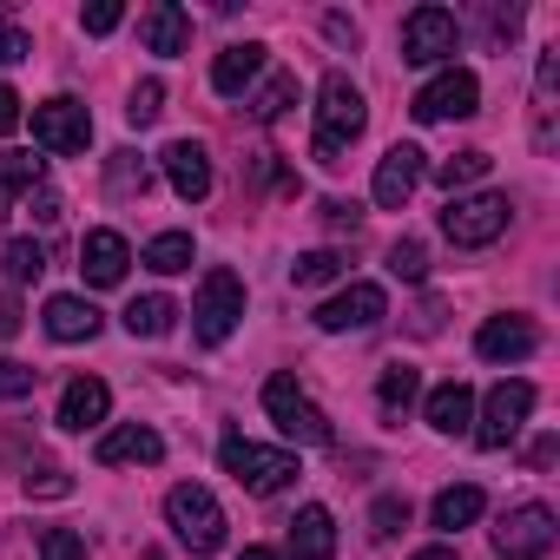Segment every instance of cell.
Listing matches in <instances>:
<instances>
[{
    "label": "cell",
    "instance_id": "e575fe53",
    "mask_svg": "<svg viewBox=\"0 0 560 560\" xmlns=\"http://www.w3.org/2000/svg\"><path fill=\"white\" fill-rule=\"evenodd\" d=\"M159 113H165V86H159V80H139L132 100H126V119H132V126H152Z\"/></svg>",
    "mask_w": 560,
    "mask_h": 560
},
{
    "label": "cell",
    "instance_id": "52a82bcc",
    "mask_svg": "<svg viewBox=\"0 0 560 560\" xmlns=\"http://www.w3.org/2000/svg\"><path fill=\"white\" fill-rule=\"evenodd\" d=\"M481 106V80L468 73V67H442L416 100H409V113L422 119V126H442V119H468Z\"/></svg>",
    "mask_w": 560,
    "mask_h": 560
},
{
    "label": "cell",
    "instance_id": "ba28073f",
    "mask_svg": "<svg viewBox=\"0 0 560 560\" xmlns=\"http://www.w3.org/2000/svg\"><path fill=\"white\" fill-rule=\"evenodd\" d=\"M527 416H534V383H494L488 402H481L475 442H481V448H508V442L527 429Z\"/></svg>",
    "mask_w": 560,
    "mask_h": 560
},
{
    "label": "cell",
    "instance_id": "d590c367",
    "mask_svg": "<svg viewBox=\"0 0 560 560\" xmlns=\"http://www.w3.org/2000/svg\"><path fill=\"white\" fill-rule=\"evenodd\" d=\"M402 527H409V501H402V494H383V501L370 508V534L389 540V534H402Z\"/></svg>",
    "mask_w": 560,
    "mask_h": 560
},
{
    "label": "cell",
    "instance_id": "8fae6325",
    "mask_svg": "<svg viewBox=\"0 0 560 560\" xmlns=\"http://www.w3.org/2000/svg\"><path fill=\"white\" fill-rule=\"evenodd\" d=\"M553 534H560V527H553V508L527 501V508L501 514V527H494V547H501V560H547Z\"/></svg>",
    "mask_w": 560,
    "mask_h": 560
},
{
    "label": "cell",
    "instance_id": "9a60e30c",
    "mask_svg": "<svg viewBox=\"0 0 560 560\" xmlns=\"http://www.w3.org/2000/svg\"><path fill=\"white\" fill-rule=\"evenodd\" d=\"M475 350L488 357V363H521V357H534L540 350V330H534V317H488L481 330H475Z\"/></svg>",
    "mask_w": 560,
    "mask_h": 560
},
{
    "label": "cell",
    "instance_id": "836d02e7",
    "mask_svg": "<svg viewBox=\"0 0 560 560\" xmlns=\"http://www.w3.org/2000/svg\"><path fill=\"white\" fill-rule=\"evenodd\" d=\"M291 100H298V80H291V73H277V80L257 93V106H250V113L270 126V119H284V106H291Z\"/></svg>",
    "mask_w": 560,
    "mask_h": 560
},
{
    "label": "cell",
    "instance_id": "7c38bea8",
    "mask_svg": "<svg viewBox=\"0 0 560 560\" xmlns=\"http://www.w3.org/2000/svg\"><path fill=\"white\" fill-rule=\"evenodd\" d=\"M383 311H389V291H383V284H350V291H337L330 304H317V330H330V337L370 330Z\"/></svg>",
    "mask_w": 560,
    "mask_h": 560
},
{
    "label": "cell",
    "instance_id": "f546056e",
    "mask_svg": "<svg viewBox=\"0 0 560 560\" xmlns=\"http://www.w3.org/2000/svg\"><path fill=\"white\" fill-rule=\"evenodd\" d=\"M488 165H494L488 152H455V159H442V165H435V178H442L448 191H462V185H475V178H488Z\"/></svg>",
    "mask_w": 560,
    "mask_h": 560
},
{
    "label": "cell",
    "instance_id": "4fadbf2b",
    "mask_svg": "<svg viewBox=\"0 0 560 560\" xmlns=\"http://www.w3.org/2000/svg\"><path fill=\"white\" fill-rule=\"evenodd\" d=\"M422 145H389L383 159H376V205L383 211H402L409 198H416V185H422Z\"/></svg>",
    "mask_w": 560,
    "mask_h": 560
},
{
    "label": "cell",
    "instance_id": "9c48e42d",
    "mask_svg": "<svg viewBox=\"0 0 560 560\" xmlns=\"http://www.w3.org/2000/svg\"><path fill=\"white\" fill-rule=\"evenodd\" d=\"M455 40H462V27H455L448 8H416V14L402 21V60H409V67H442V60L455 54Z\"/></svg>",
    "mask_w": 560,
    "mask_h": 560
},
{
    "label": "cell",
    "instance_id": "4dcf8cb0",
    "mask_svg": "<svg viewBox=\"0 0 560 560\" xmlns=\"http://www.w3.org/2000/svg\"><path fill=\"white\" fill-rule=\"evenodd\" d=\"M40 270H47V250H40L34 237H14V244H8V277H14V284H34Z\"/></svg>",
    "mask_w": 560,
    "mask_h": 560
},
{
    "label": "cell",
    "instance_id": "7dc6e473",
    "mask_svg": "<svg viewBox=\"0 0 560 560\" xmlns=\"http://www.w3.org/2000/svg\"><path fill=\"white\" fill-rule=\"evenodd\" d=\"M237 560H277V553H270V547H244Z\"/></svg>",
    "mask_w": 560,
    "mask_h": 560
},
{
    "label": "cell",
    "instance_id": "44dd1931",
    "mask_svg": "<svg viewBox=\"0 0 560 560\" xmlns=\"http://www.w3.org/2000/svg\"><path fill=\"white\" fill-rule=\"evenodd\" d=\"M291 560H337V521H330V508H298V521H291Z\"/></svg>",
    "mask_w": 560,
    "mask_h": 560
},
{
    "label": "cell",
    "instance_id": "7a4b0ae2",
    "mask_svg": "<svg viewBox=\"0 0 560 560\" xmlns=\"http://www.w3.org/2000/svg\"><path fill=\"white\" fill-rule=\"evenodd\" d=\"M218 462H224V475H231L237 488H250V494H284V488L304 475L291 448H264V442H244V435H224V442H218Z\"/></svg>",
    "mask_w": 560,
    "mask_h": 560
},
{
    "label": "cell",
    "instance_id": "2e32d148",
    "mask_svg": "<svg viewBox=\"0 0 560 560\" xmlns=\"http://www.w3.org/2000/svg\"><path fill=\"white\" fill-rule=\"evenodd\" d=\"M126 264H132V244H126L119 231H86V237H80V270H86V284H100V291L126 284Z\"/></svg>",
    "mask_w": 560,
    "mask_h": 560
},
{
    "label": "cell",
    "instance_id": "7bdbcfd3",
    "mask_svg": "<svg viewBox=\"0 0 560 560\" xmlns=\"http://www.w3.org/2000/svg\"><path fill=\"white\" fill-rule=\"evenodd\" d=\"M27 211H34L40 224H54V218H60V198H54V191L40 185V191H27Z\"/></svg>",
    "mask_w": 560,
    "mask_h": 560
},
{
    "label": "cell",
    "instance_id": "ab89813d",
    "mask_svg": "<svg viewBox=\"0 0 560 560\" xmlns=\"http://www.w3.org/2000/svg\"><path fill=\"white\" fill-rule=\"evenodd\" d=\"M14 60H27V34L0 21V67H14Z\"/></svg>",
    "mask_w": 560,
    "mask_h": 560
},
{
    "label": "cell",
    "instance_id": "ffe728a7",
    "mask_svg": "<svg viewBox=\"0 0 560 560\" xmlns=\"http://www.w3.org/2000/svg\"><path fill=\"white\" fill-rule=\"evenodd\" d=\"M40 324H47V337H54V343H93V337H100V311H93L86 298H73V291L47 298Z\"/></svg>",
    "mask_w": 560,
    "mask_h": 560
},
{
    "label": "cell",
    "instance_id": "d6986e66",
    "mask_svg": "<svg viewBox=\"0 0 560 560\" xmlns=\"http://www.w3.org/2000/svg\"><path fill=\"white\" fill-rule=\"evenodd\" d=\"M100 468H126V462H159L165 455V435L159 429H145V422H119V429H106L100 435Z\"/></svg>",
    "mask_w": 560,
    "mask_h": 560
},
{
    "label": "cell",
    "instance_id": "74e56055",
    "mask_svg": "<svg viewBox=\"0 0 560 560\" xmlns=\"http://www.w3.org/2000/svg\"><path fill=\"white\" fill-rule=\"evenodd\" d=\"M34 363H0V402H21V396H34Z\"/></svg>",
    "mask_w": 560,
    "mask_h": 560
},
{
    "label": "cell",
    "instance_id": "f1b7e54d",
    "mask_svg": "<svg viewBox=\"0 0 560 560\" xmlns=\"http://www.w3.org/2000/svg\"><path fill=\"white\" fill-rule=\"evenodd\" d=\"M40 191V159L34 152H8L0 159V198H27Z\"/></svg>",
    "mask_w": 560,
    "mask_h": 560
},
{
    "label": "cell",
    "instance_id": "d4e9b609",
    "mask_svg": "<svg viewBox=\"0 0 560 560\" xmlns=\"http://www.w3.org/2000/svg\"><path fill=\"white\" fill-rule=\"evenodd\" d=\"M191 257H198L191 231H159V237L145 244V270H159V277H178V270H191Z\"/></svg>",
    "mask_w": 560,
    "mask_h": 560
},
{
    "label": "cell",
    "instance_id": "8992f818",
    "mask_svg": "<svg viewBox=\"0 0 560 560\" xmlns=\"http://www.w3.org/2000/svg\"><path fill=\"white\" fill-rule=\"evenodd\" d=\"M508 198L501 191H475V198H448V211H442V237L455 244V250H481V244H494L501 231H508Z\"/></svg>",
    "mask_w": 560,
    "mask_h": 560
},
{
    "label": "cell",
    "instance_id": "bcb514c9",
    "mask_svg": "<svg viewBox=\"0 0 560 560\" xmlns=\"http://www.w3.org/2000/svg\"><path fill=\"white\" fill-rule=\"evenodd\" d=\"M416 560H462V553H455V547H422Z\"/></svg>",
    "mask_w": 560,
    "mask_h": 560
},
{
    "label": "cell",
    "instance_id": "30bf717a",
    "mask_svg": "<svg viewBox=\"0 0 560 560\" xmlns=\"http://www.w3.org/2000/svg\"><path fill=\"white\" fill-rule=\"evenodd\" d=\"M34 139H40L47 152H86V145H93V113H86L80 100L54 93V100L34 106Z\"/></svg>",
    "mask_w": 560,
    "mask_h": 560
},
{
    "label": "cell",
    "instance_id": "8d00e7d4",
    "mask_svg": "<svg viewBox=\"0 0 560 560\" xmlns=\"http://www.w3.org/2000/svg\"><path fill=\"white\" fill-rule=\"evenodd\" d=\"M40 560H86V534H73V527H47V534H40Z\"/></svg>",
    "mask_w": 560,
    "mask_h": 560
},
{
    "label": "cell",
    "instance_id": "ee69618b",
    "mask_svg": "<svg viewBox=\"0 0 560 560\" xmlns=\"http://www.w3.org/2000/svg\"><path fill=\"white\" fill-rule=\"evenodd\" d=\"M21 330V304L14 298H0V337H14Z\"/></svg>",
    "mask_w": 560,
    "mask_h": 560
},
{
    "label": "cell",
    "instance_id": "6da1fadb",
    "mask_svg": "<svg viewBox=\"0 0 560 560\" xmlns=\"http://www.w3.org/2000/svg\"><path fill=\"white\" fill-rule=\"evenodd\" d=\"M363 126H370V106H363L357 80L350 73H324V86H317V159L337 165L363 139Z\"/></svg>",
    "mask_w": 560,
    "mask_h": 560
},
{
    "label": "cell",
    "instance_id": "603a6c76",
    "mask_svg": "<svg viewBox=\"0 0 560 560\" xmlns=\"http://www.w3.org/2000/svg\"><path fill=\"white\" fill-rule=\"evenodd\" d=\"M422 416H429V429H442V435H462V429L475 422V389H468V383H442V389H429Z\"/></svg>",
    "mask_w": 560,
    "mask_h": 560
},
{
    "label": "cell",
    "instance_id": "7402d4cb",
    "mask_svg": "<svg viewBox=\"0 0 560 560\" xmlns=\"http://www.w3.org/2000/svg\"><path fill=\"white\" fill-rule=\"evenodd\" d=\"M257 73H264V47H257V40H244V47H224V54L211 60V86H218L224 100H237V93H244Z\"/></svg>",
    "mask_w": 560,
    "mask_h": 560
},
{
    "label": "cell",
    "instance_id": "ac0fdd59",
    "mask_svg": "<svg viewBox=\"0 0 560 560\" xmlns=\"http://www.w3.org/2000/svg\"><path fill=\"white\" fill-rule=\"evenodd\" d=\"M106 409H113V389H106L100 376H73L67 396H60V416H54V422H60L67 435H86V429L106 422Z\"/></svg>",
    "mask_w": 560,
    "mask_h": 560
},
{
    "label": "cell",
    "instance_id": "83f0119b",
    "mask_svg": "<svg viewBox=\"0 0 560 560\" xmlns=\"http://www.w3.org/2000/svg\"><path fill=\"white\" fill-rule=\"evenodd\" d=\"M337 277H343V250H304V257L291 264V284H298V291L337 284Z\"/></svg>",
    "mask_w": 560,
    "mask_h": 560
},
{
    "label": "cell",
    "instance_id": "1f68e13d",
    "mask_svg": "<svg viewBox=\"0 0 560 560\" xmlns=\"http://www.w3.org/2000/svg\"><path fill=\"white\" fill-rule=\"evenodd\" d=\"M389 270L409 277V284H422V277H429V250H422V237H396V244H389Z\"/></svg>",
    "mask_w": 560,
    "mask_h": 560
},
{
    "label": "cell",
    "instance_id": "f35d334b",
    "mask_svg": "<svg viewBox=\"0 0 560 560\" xmlns=\"http://www.w3.org/2000/svg\"><path fill=\"white\" fill-rule=\"evenodd\" d=\"M119 21H126V8H119V0H93V8L80 14V27H86V34H113Z\"/></svg>",
    "mask_w": 560,
    "mask_h": 560
},
{
    "label": "cell",
    "instance_id": "e0dca14e",
    "mask_svg": "<svg viewBox=\"0 0 560 560\" xmlns=\"http://www.w3.org/2000/svg\"><path fill=\"white\" fill-rule=\"evenodd\" d=\"M139 40H145V54L172 60V54L191 47V14L178 8V0H152V8L139 14Z\"/></svg>",
    "mask_w": 560,
    "mask_h": 560
},
{
    "label": "cell",
    "instance_id": "f6af8a7d",
    "mask_svg": "<svg viewBox=\"0 0 560 560\" xmlns=\"http://www.w3.org/2000/svg\"><path fill=\"white\" fill-rule=\"evenodd\" d=\"M553 455H560V442H553V435H547V442H534V448H527V462H534V468H547V462H553Z\"/></svg>",
    "mask_w": 560,
    "mask_h": 560
},
{
    "label": "cell",
    "instance_id": "5b68a950",
    "mask_svg": "<svg viewBox=\"0 0 560 560\" xmlns=\"http://www.w3.org/2000/svg\"><path fill=\"white\" fill-rule=\"evenodd\" d=\"M264 409H270L277 429H284L291 442H304V448H330V442H337L330 416L298 389V376H270V383H264Z\"/></svg>",
    "mask_w": 560,
    "mask_h": 560
},
{
    "label": "cell",
    "instance_id": "cb8c5ba5",
    "mask_svg": "<svg viewBox=\"0 0 560 560\" xmlns=\"http://www.w3.org/2000/svg\"><path fill=\"white\" fill-rule=\"evenodd\" d=\"M481 508H488V494H481L475 481H462V488H442V494H435L429 521H435L442 534H455V527H475V521H481Z\"/></svg>",
    "mask_w": 560,
    "mask_h": 560
},
{
    "label": "cell",
    "instance_id": "d6a6232c",
    "mask_svg": "<svg viewBox=\"0 0 560 560\" xmlns=\"http://www.w3.org/2000/svg\"><path fill=\"white\" fill-rule=\"evenodd\" d=\"M106 185H113V191H145V185H152V172H145V159H139V152H113Z\"/></svg>",
    "mask_w": 560,
    "mask_h": 560
},
{
    "label": "cell",
    "instance_id": "b9f144b4",
    "mask_svg": "<svg viewBox=\"0 0 560 560\" xmlns=\"http://www.w3.org/2000/svg\"><path fill=\"white\" fill-rule=\"evenodd\" d=\"M14 126H21V93H14V86H0V139H8Z\"/></svg>",
    "mask_w": 560,
    "mask_h": 560
},
{
    "label": "cell",
    "instance_id": "60d3db41",
    "mask_svg": "<svg viewBox=\"0 0 560 560\" xmlns=\"http://www.w3.org/2000/svg\"><path fill=\"white\" fill-rule=\"evenodd\" d=\"M27 494H73V481L60 468H40V475H27Z\"/></svg>",
    "mask_w": 560,
    "mask_h": 560
},
{
    "label": "cell",
    "instance_id": "277c9868",
    "mask_svg": "<svg viewBox=\"0 0 560 560\" xmlns=\"http://www.w3.org/2000/svg\"><path fill=\"white\" fill-rule=\"evenodd\" d=\"M237 324H244V277H237V270H205V277H198V298H191V330H198V343L218 350Z\"/></svg>",
    "mask_w": 560,
    "mask_h": 560
},
{
    "label": "cell",
    "instance_id": "484cf974",
    "mask_svg": "<svg viewBox=\"0 0 560 560\" xmlns=\"http://www.w3.org/2000/svg\"><path fill=\"white\" fill-rule=\"evenodd\" d=\"M172 324H178V304L172 298H132L126 304V330L132 337H165Z\"/></svg>",
    "mask_w": 560,
    "mask_h": 560
},
{
    "label": "cell",
    "instance_id": "3957f363",
    "mask_svg": "<svg viewBox=\"0 0 560 560\" xmlns=\"http://www.w3.org/2000/svg\"><path fill=\"white\" fill-rule=\"evenodd\" d=\"M165 521H172V534H178V547L185 553H218L224 547V508L211 501V488H198V481H178L172 494H165Z\"/></svg>",
    "mask_w": 560,
    "mask_h": 560
},
{
    "label": "cell",
    "instance_id": "5bb4252c",
    "mask_svg": "<svg viewBox=\"0 0 560 560\" xmlns=\"http://www.w3.org/2000/svg\"><path fill=\"white\" fill-rule=\"evenodd\" d=\"M159 165H165V178H172V191H178L185 205L211 198V152H205L198 139H172V145L159 152Z\"/></svg>",
    "mask_w": 560,
    "mask_h": 560
},
{
    "label": "cell",
    "instance_id": "4316f807",
    "mask_svg": "<svg viewBox=\"0 0 560 560\" xmlns=\"http://www.w3.org/2000/svg\"><path fill=\"white\" fill-rule=\"evenodd\" d=\"M416 396H422V376H416L409 363H389V370H383V383H376V402H383V416H402Z\"/></svg>",
    "mask_w": 560,
    "mask_h": 560
}]
</instances>
